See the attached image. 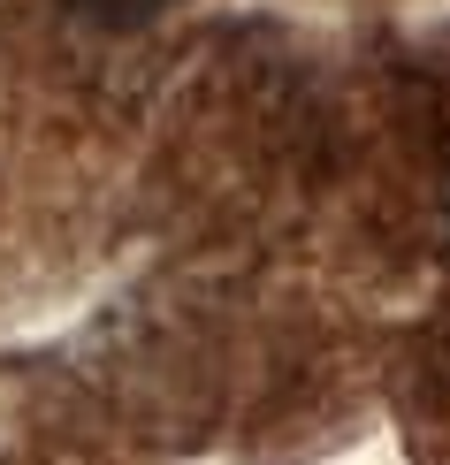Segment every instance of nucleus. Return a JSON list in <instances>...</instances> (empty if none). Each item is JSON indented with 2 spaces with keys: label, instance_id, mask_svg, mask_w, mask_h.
I'll list each match as a JSON object with an SVG mask.
<instances>
[{
  "label": "nucleus",
  "instance_id": "f257e3e1",
  "mask_svg": "<svg viewBox=\"0 0 450 465\" xmlns=\"http://www.w3.org/2000/svg\"><path fill=\"white\" fill-rule=\"evenodd\" d=\"M85 24H100V31H138V24H153L161 8H175V0H69Z\"/></svg>",
  "mask_w": 450,
  "mask_h": 465
}]
</instances>
